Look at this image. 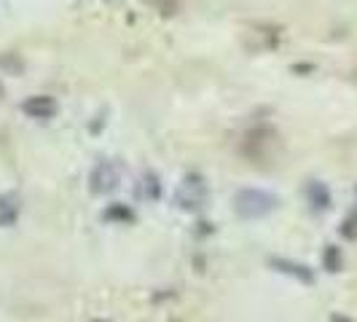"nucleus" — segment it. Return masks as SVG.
I'll return each instance as SVG.
<instances>
[{
    "label": "nucleus",
    "instance_id": "423d86ee",
    "mask_svg": "<svg viewBox=\"0 0 357 322\" xmlns=\"http://www.w3.org/2000/svg\"><path fill=\"white\" fill-rule=\"evenodd\" d=\"M304 194H306L309 207H312V213H328V210L333 207V194H331V188H328L322 180H309Z\"/></svg>",
    "mask_w": 357,
    "mask_h": 322
},
{
    "label": "nucleus",
    "instance_id": "ddd939ff",
    "mask_svg": "<svg viewBox=\"0 0 357 322\" xmlns=\"http://www.w3.org/2000/svg\"><path fill=\"white\" fill-rule=\"evenodd\" d=\"M161 14H178V8L183 6V0H156Z\"/></svg>",
    "mask_w": 357,
    "mask_h": 322
},
{
    "label": "nucleus",
    "instance_id": "9d476101",
    "mask_svg": "<svg viewBox=\"0 0 357 322\" xmlns=\"http://www.w3.org/2000/svg\"><path fill=\"white\" fill-rule=\"evenodd\" d=\"M322 266H325V271H331V274H339L341 268H344L341 247H336V245H325V250H322Z\"/></svg>",
    "mask_w": 357,
    "mask_h": 322
},
{
    "label": "nucleus",
    "instance_id": "0eeeda50",
    "mask_svg": "<svg viewBox=\"0 0 357 322\" xmlns=\"http://www.w3.org/2000/svg\"><path fill=\"white\" fill-rule=\"evenodd\" d=\"M280 43V33L274 30V27H264V24H258V27H252L248 38H245V46L250 49V52H268V49H274Z\"/></svg>",
    "mask_w": 357,
    "mask_h": 322
},
{
    "label": "nucleus",
    "instance_id": "f8f14e48",
    "mask_svg": "<svg viewBox=\"0 0 357 322\" xmlns=\"http://www.w3.org/2000/svg\"><path fill=\"white\" fill-rule=\"evenodd\" d=\"M341 236L349 239V242L357 239V204L347 213V217H344V223H341Z\"/></svg>",
    "mask_w": 357,
    "mask_h": 322
},
{
    "label": "nucleus",
    "instance_id": "39448f33",
    "mask_svg": "<svg viewBox=\"0 0 357 322\" xmlns=\"http://www.w3.org/2000/svg\"><path fill=\"white\" fill-rule=\"evenodd\" d=\"M268 266L274 268L277 274H285V277L301 282V285H314V271L306 266V263L290 261V258H268Z\"/></svg>",
    "mask_w": 357,
    "mask_h": 322
},
{
    "label": "nucleus",
    "instance_id": "f257e3e1",
    "mask_svg": "<svg viewBox=\"0 0 357 322\" xmlns=\"http://www.w3.org/2000/svg\"><path fill=\"white\" fill-rule=\"evenodd\" d=\"M280 207V197L264 188H239L234 194V213L239 220H261Z\"/></svg>",
    "mask_w": 357,
    "mask_h": 322
},
{
    "label": "nucleus",
    "instance_id": "20e7f679",
    "mask_svg": "<svg viewBox=\"0 0 357 322\" xmlns=\"http://www.w3.org/2000/svg\"><path fill=\"white\" fill-rule=\"evenodd\" d=\"M56 110H59V105L49 94H33V97H27L22 102V113L27 118H36V121H49V118L56 116Z\"/></svg>",
    "mask_w": 357,
    "mask_h": 322
},
{
    "label": "nucleus",
    "instance_id": "9b49d317",
    "mask_svg": "<svg viewBox=\"0 0 357 322\" xmlns=\"http://www.w3.org/2000/svg\"><path fill=\"white\" fill-rule=\"evenodd\" d=\"M102 217L110 220V223H132V220H135V213H132L126 204H110L105 213H102Z\"/></svg>",
    "mask_w": 357,
    "mask_h": 322
},
{
    "label": "nucleus",
    "instance_id": "2eb2a0df",
    "mask_svg": "<svg viewBox=\"0 0 357 322\" xmlns=\"http://www.w3.org/2000/svg\"><path fill=\"white\" fill-rule=\"evenodd\" d=\"M94 322H107V320H94Z\"/></svg>",
    "mask_w": 357,
    "mask_h": 322
},
{
    "label": "nucleus",
    "instance_id": "6e6552de",
    "mask_svg": "<svg viewBox=\"0 0 357 322\" xmlns=\"http://www.w3.org/2000/svg\"><path fill=\"white\" fill-rule=\"evenodd\" d=\"M137 194L145 201H159L161 194H164V185H161L159 175L156 172H143V178L137 183Z\"/></svg>",
    "mask_w": 357,
    "mask_h": 322
},
{
    "label": "nucleus",
    "instance_id": "7ed1b4c3",
    "mask_svg": "<svg viewBox=\"0 0 357 322\" xmlns=\"http://www.w3.org/2000/svg\"><path fill=\"white\" fill-rule=\"evenodd\" d=\"M121 180H124V167H121V161L100 159L94 164V169H91V175H89V188L94 197H107V194H113V191L121 185Z\"/></svg>",
    "mask_w": 357,
    "mask_h": 322
},
{
    "label": "nucleus",
    "instance_id": "f03ea898",
    "mask_svg": "<svg viewBox=\"0 0 357 322\" xmlns=\"http://www.w3.org/2000/svg\"><path fill=\"white\" fill-rule=\"evenodd\" d=\"M207 199H210V188H207V180L202 178L199 172H188L183 183L178 185V194H175V204L185 213H199L207 207Z\"/></svg>",
    "mask_w": 357,
    "mask_h": 322
},
{
    "label": "nucleus",
    "instance_id": "1a4fd4ad",
    "mask_svg": "<svg viewBox=\"0 0 357 322\" xmlns=\"http://www.w3.org/2000/svg\"><path fill=\"white\" fill-rule=\"evenodd\" d=\"M19 210H22V204H19L17 194H3V197H0V226H3V229L14 226L19 217Z\"/></svg>",
    "mask_w": 357,
    "mask_h": 322
},
{
    "label": "nucleus",
    "instance_id": "4468645a",
    "mask_svg": "<svg viewBox=\"0 0 357 322\" xmlns=\"http://www.w3.org/2000/svg\"><path fill=\"white\" fill-rule=\"evenodd\" d=\"M331 322H355V320H352V317H347V314H339V312H336V314H331Z\"/></svg>",
    "mask_w": 357,
    "mask_h": 322
}]
</instances>
